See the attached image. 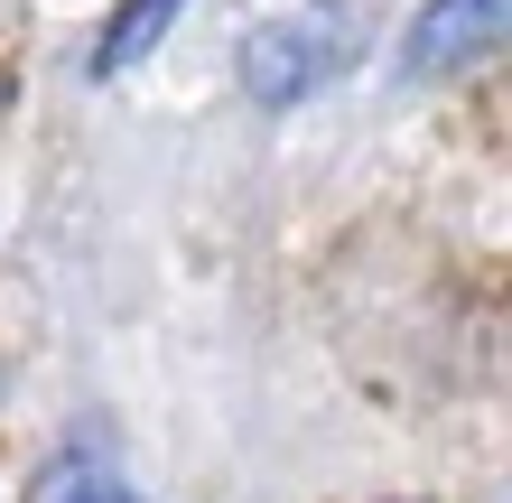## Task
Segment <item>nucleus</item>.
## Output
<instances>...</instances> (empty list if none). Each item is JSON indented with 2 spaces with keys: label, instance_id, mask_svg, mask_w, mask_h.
Wrapping results in <instances>:
<instances>
[{
  "label": "nucleus",
  "instance_id": "f257e3e1",
  "mask_svg": "<svg viewBox=\"0 0 512 503\" xmlns=\"http://www.w3.org/2000/svg\"><path fill=\"white\" fill-rule=\"evenodd\" d=\"M345 56H354L345 0H317L308 19H270V28H252V38H243V94H252L261 112H289V103H308Z\"/></svg>",
  "mask_w": 512,
  "mask_h": 503
},
{
  "label": "nucleus",
  "instance_id": "f03ea898",
  "mask_svg": "<svg viewBox=\"0 0 512 503\" xmlns=\"http://www.w3.org/2000/svg\"><path fill=\"white\" fill-rule=\"evenodd\" d=\"M503 28H512V0H419V19L401 38V75H419V84L475 75L503 47Z\"/></svg>",
  "mask_w": 512,
  "mask_h": 503
},
{
  "label": "nucleus",
  "instance_id": "7ed1b4c3",
  "mask_svg": "<svg viewBox=\"0 0 512 503\" xmlns=\"http://www.w3.org/2000/svg\"><path fill=\"white\" fill-rule=\"evenodd\" d=\"M187 10V0H122V19L103 28V47H94V75H131L149 47L168 38V19Z\"/></svg>",
  "mask_w": 512,
  "mask_h": 503
},
{
  "label": "nucleus",
  "instance_id": "20e7f679",
  "mask_svg": "<svg viewBox=\"0 0 512 503\" xmlns=\"http://www.w3.org/2000/svg\"><path fill=\"white\" fill-rule=\"evenodd\" d=\"M38 503H140L122 476H112V466H47V476H38Z\"/></svg>",
  "mask_w": 512,
  "mask_h": 503
}]
</instances>
